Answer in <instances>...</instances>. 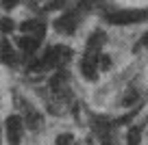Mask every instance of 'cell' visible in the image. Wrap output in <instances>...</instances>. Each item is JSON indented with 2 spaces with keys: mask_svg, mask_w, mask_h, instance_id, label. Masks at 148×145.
I'll use <instances>...</instances> for the list:
<instances>
[{
  "mask_svg": "<svg viewBox=\"0 0 148 145\" xmlns=\"http://www.w3.org/2000/svg\"><path fill=\"white\" fill-rule=\"evenodd\" d=\"M146 11H118V13H111L107 15L111 24H135V22H142L146 18Z\"/></svg>",
  "mask_w": 148,
  "mask_h": 145,
  "instance_id": "1",
  "label": "cell"
},
{
  "mask_svg": "<svg viewBox=\"0 0 148 145\" xmlns=\"http://www.w3.org/2000/svg\"><path fill=\"white\" fill-rule=\"evenodd\" d=\"M7 139L11 145H20V141H22V119L20 117L7 119Z\"/></svg>",
  "mask_w": 148,
  "mask_h": 145,
  "instance_id": "2",
  "label": "cell"
},
{
  "mask_svg": "<svg viewBox=\"0 0 148 145\" xmlns=\"http://www.w3.org/2000/svg\"><path fill=\"white\" fill-rule=\"evenodd\" d=\"M55 26H57V30H59V33L72 35V33L76 30V26H79V22H76V13H65V15H61V18L55 22Z\"/></svg>",
  "mask_w": 148,
  "mask_h": 145,
  "instance_id": "3",
  "label": "cell"
},
{
  "mask_svg": "<svg viewBox=\"0 0 148 145\" xmlns=\"http://www.w3.org/2000/svg\"><path fill=\"white\" fill-rule=\"evenodd\" d=\"M20 45H22V50L24 52H28V54H33V52L37 50V45H39V39H37V37H22V39H20Z\"/></svg>",
  "mask_w": 148,
  "mask_h": 145,
  "instance_id": "4",
  "label": "cell"
},
{
  "mask_svg": "<svg viewBox=\"0 0 148 145\" xmlns=\"http://www.w3.org/2000/svg\"><path fill=\"white\" fill-rule=\"evenodd\" d=\"M129 145H139V141H142V126H137V128H131V132H129Z\"/></svg>",
  "mask_w": 148,
  "mask_h": 145,
  "instance_id": "5",
  "label": "cell"
},
{
  "mask_svg": "<svg viewBox=\"0 0 148 145\" xmlns=\"http://www.w3.org/2000/svg\"><path fill=\"white\" fill-rule=\"evenodd\" d=\"M0 48H2V56H5V61H7V63H13L15 56H13V50H11L9 41H2V43H0Z\"/></svg>",
  "mask_w": 148,
  "mask_h": 145,
  "instance_id": "6",
  "label": "cell"
},
{
  "mask_svg": "<svg viewBox=\"0 0 148 145\" xmlns=\"http://www.w3.org/2000/svg\"><path fill=\"white\" fill-rule=\"evenodd\" d=\"M0 28H2V30H5V33H11V30H13V22H11L9 18L0 20Z\"/></svg>",
  "mask_w": 148,
  "mask_h": 145,
  "instance_id": "7",
  "label": "cell"
},
{
  "mask_svg": "<svg viewBox=\"0 0 148 145\" xmlns=\"http://www.w3.org/2000/svg\"><path fill=\"white\" fill-rule=\"evenodd\" d=\"M70 141H72L70 134H61L59 139H57V145H70Z\"/></svg>",
  "mask_w": 148,
  "mask_h": 145,
  "instance_id": "8",
  "label": "cell"
},
{
  "mask_svg": "<svg viewBox=\"0 0 148 145\" xmlns=\"http://www.w3.org/2000/svg\"><path fill=\"white\" fill-rule=\"evenodd\" d=\"M65 2H68V0H50V5H48V7H50V9H61Z\"/></svg>",
  "mask_w": 148,
  "mask_h": 145,
  "instance_id": "9",
  "label": "cell"
},
{
  "mask_svg": "<svg viewBox=\"0 0 148 145\" xmlns=\"http://www.w3.org/2000/svg\"><path fill=\"white\" fill-rule=\"evenodd\" d=\"M0 2H2V7H5V9H13V7L18 5V0H0Z\"/></svg>",
  "mask_w": 148,
  "mask_h": 145,
  "instance_id": "10",
  "label": "cell"
},
{
  "mask_svg": "<svg viewBox=\"0 0 148 145\" xmlns=\"http://www.w3.org/2000/svg\"><path fill=\"white\" fill-rule=\"evenodd\" d=\"M142 43H144V45H146V48H148V33H146V35L142 37Z\"/></svg>",
  "mask_w": 148,
  "mask_h": 145,
  "instance_id": "11",
  "label": "cell"
}]
</instances>
